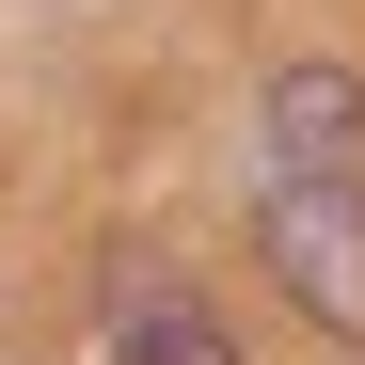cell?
<instances>
[{
    "label": "cell",
    "mask_w": 365,
    "mask_h": 365,
    "mask_svg": "<svg viewBox=\"0 0 365 365\" xmlns=\"http://www.w3.org/2000/svg\"><path fill=\"white\" fill-rule=\"evenodd\" d=\"M255 255H270V286H286L334 349H365V175L286 159V175H270V207H255Z\"/></svg>",
    "instance_id": "obj_1"
},
{
    "label": "cell",
    "mask_w": 365,
    "mask_h": 365,
    "mask_svg": "<svg viewBox=\"0 0 365 365\" xmlns=\"http://www.w3.org/2000/svg\"><path fill=\"white\" fill-rule=\"evenodd\" d=\"M270 143L318 159V175H365V80L349 64H286L270 80Z\"/></svg>",
    "instance_id": "obj_2"
},
{
    "label": "cell",
    "mask_w": 365,
    "mask_h": 365,
    "mask_svg": "<svg viewBox=\"0 0 365 365\" xmlns=\"http://www.w3.org/2000/svg\"><path fill=\"white\" fill-rule=\"evenodd\" d=\"M111 349H128V365H238V334L207 318V302H159V286L128 302V334H111Z\"/></svg>",
    "instance_id": "obj_3"
}]
</instances>
